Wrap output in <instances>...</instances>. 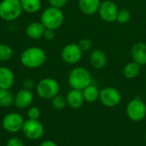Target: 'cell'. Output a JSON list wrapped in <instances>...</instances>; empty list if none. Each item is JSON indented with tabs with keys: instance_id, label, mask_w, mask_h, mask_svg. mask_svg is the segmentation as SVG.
<instances>
[{
	"instance_id": "6da1fadb",
	"label": "cell",
	"mask_w": 146,
	"mask_h": 146,
	"mask_svg": "<svg viewBox=\"0 0 146 146\" xmlns=\"http://www.w3.org/2000/svg\"><path fill=\"white\" fill-rule=\"evenodd\" d=\"M47 55L45 51L38 46H30L25 49L20 56L21 65L28 69H36L45 63Z\"/></svg>"
},
{
	"instance_id": "7a4b0ae2",
	"label": "cell",
	"mask_w": 146,
	"mask_h": 146,
	"mask_svg": "<svg viewBox=\"0 0 146 146\" xmlns=\"http://www.w3.org/2000/svg\"><path fill=\"white\" fill-rule=\"evenodd\" d=\"M64 21V14L62 9L56 7H47L43 10L40 16V22L45 29L57 30L62 27Z\"/></svg>"
},
{
	"instance_id": "3957f363",
	"label": "cell",
	"mask_w": 146,
	"mask_h": 146,
	"mask_svg": "<svg viewBox=\"0 0 146 146\" xmlns=\"http://www.w3.org/2000/svg\"><path fill=\"white\" fill-rule=\"evenodd\" d=\"M68 80L72 89L82 91L92 84V78L88 69L84 67L78 66L70 71Z\"/></svg>"
},
{
	"instance_id": "277c9868",
	"label": "cell",
	"mask_w": 146,
	"mask_h": 146,
	"mask_svg": "<svg viewBox=\"0 0 146 146\" xmlns=\"http://www.w3.org/2000/svg\"><path fill=\"white\" fill-rule=\"evenodd\" d=\"M37 95L42 99L51 100L60 92V85L53 78H44L40 80L35 87Z\"/></svg>"
},
{
	"instance_id": "5b68a950",
	"label": "cell",
	"mask_w": 146,
	"mask_h": 146,
	"mask_svg": "<svg viewBox=\"0 0 146 146\" xmlns=\"http://www.w3.org/2000/svg\"><path fill=\"white\" fill-rule=\"evenodd\" d=\"M23 10L20 0H2L0 2V19L10 22L17 20Z\"/></svg>"
},
{
	"instance_id": "8992f818",
	"label": "cell",
	"mask_w": 146,
	"mask_h": 146,
	"mask_svg": "<svg viewBox=\"0 0 146 146\" xmlns=\"http://www.w3.org/2000/svg\"><path fill=\"white\" fill-rule=\"evenodd\" d=\"M127 117L134 122L142 121L146 117V104L140 98L130 100L126 108Z\"/></svg>"
},
{
	"instance_id": "52a82bcc",
	"label": "cell",
	"mask_w": 146,
	"mask_h": 146,
	"mask_svg": "<svg viewBox=\"0 0 146 146\" xmlns=\"http://www.w3.org/2000/svg\"><path fill=\"white\" fill-rule=\"evenodd\" d=\"M21 132L27 139L38 140L44 136V127L38 120L27 119L24 121Z\"/></svg>"
},
{
	"instance_id": "ba28073f",
	"label": "cell",
	"mask_w": 146,
	"mask_h": 146,
	"mask_svg": "<svg viewBox=\"0 0 146 146\" xmlns=\"http://www.w3.org/2000/svg\"><path fill=\"white\" fill-rule=\"evenodd\" d=\"M24 118L19 113H9L2 120V127L9 133H16L21 131Z\"/></svg>"
},
{
	"instance_id": "9c48e42d",
	"label": "cell",
	"mask_w": 146,
	"mask_h": 146,
	"mask_svg": "<svg viewBox=\"0 0 146 146\" xmlns=\"http://www.w3.org/2000/svg\"><path fill=\"white\" fill-rule=\"evenodd\" d=\"M83 51L80 48L78 44L71 43L66 44L61 51L62 60L69 65H74L78 63L82 57Z\"/></svg>"
},
{
	"instance_id": "30bf717a",
	"label": "cell",
	"mask_w": 146,
	"mask_h": 146,
	"mask_svg": "<svg viewBox=\"0 0 146 146\" xmlns=\"http://www.w3.org/2000/svg\"><path fill=\"white\" fill-rule=\"evenodd\" d=\"M99 100L105 107L114 108L121 103V95L116 88L108 86L100 90Z\"/></svg>"
},
{
	"instance_id": "8fae6325",
	"label": "cell",
	"mask_w": 146,
	"mask_h": 146,
	"mask_svg": "<svg viewBox=\"0 0 146 146\" xmlns=\"http://www.w3.org/2000/svg\"><path fill=\"white\" fill-rule=\"evenodd\" d=\"M119 9L117 4L112 0H105L101 3L98 15L100 18L105 22H114L116 21V17Z\"/></svg>"
},
{
	"instance_id": "7c38bea8",
	"label": "cell",
	"mask_w": 146,
	"mask_h": 146,
	"mask_svg": "<svg viewBox=\"0 0 146 146\" xmlns=\"http://www.w3.org/2000/svg\"><path fill=\"white\" fill-rule=\"evenodd\" d=\"M33 102V94L32 91L27 89L19 90L15 95V104L19 110H26L32 106Z\"/></svg>"
},
{
	"instance_id": "4fadbf2b",
	"label": "cell",
	"mask_w": 146,
	"mask_h": 146,
	"mask_svg": "<svg viewBox=\"0 0 146 146\" xmlns=\"http://www.w3.org/2000/svg\"><path fill=\"white\" fill-rule=\"evenodd\" d=\"M131 56L133 61L140 66L146 65V43H135L131 48Z\"/></svg>"
},
{
	"instance_id": "5bb4252c",
	"label": "cell",
	"mask_w": 146,
	"mask_h": 146,
	"mask_svg": "<svg viewBox=\"0 0 146 146\" xmlns=\"http://www.w3.org/2000/svg\"><path fill=\"white\" fill-rule=\"evenodd\" d=\"M66 99H67L68 106L73 110L80 109L83 106L84 103L86 102L82 91L76 90V89L70 90L66 96Z\"/></svg>"
},
{
	"instance_id": "9a60e30c",
	"label": "cell",
	"mask_w": 146,
	"mask_h": 146,
	"mask_svg": "<svg viewBox=\"0 0 146 146\" xmlns=\"http://www.w3.org/2000/svg\"><path fill=\"white\" fill-rule=\"evenodd\" d=\"M13 71L5 66H0V89H10L15 84Z\"/></svg>"
},
{
	"instance_id": "2e32d148",
	"label": "cell",
	"mask_w": 146,
	"mask_h": 146,
	"mask_svg": "<svg viewBox=\"0 0 146 146\" xmlns=\"http://www.w3.org/2000/svg\"><path fill=\"white\" fill-rule=\"evenodd\" d=\"M45 27L39 21H32L30 22L25 29L26 35L31 39H39L43 38Z\"/></svg>"
},
{
	"instance_id": "e0dca14e",
	"label": "cell",
	"mask_w": 146,
	"mask_h": 146,
	"mask_svg": "<svg viewBox=\"0 0 146 146\" xmlns=\"http://www.w3.org/2000/svg\"><path fill=\"white\" fill-rule=\"evenodd\" d=\"M108 62L105 52L100 49L93 50L90 55V63L95 69H103Z\"/></svg>"
},
{
	"instance_id": "ac0fdd59",
	"label": "cell",
	"mask_w": 146,
	"mask_h": 146,
	"mask_svg": "<svg viewBox=\"0 0 146 146\" xmlns=\"http://www.w3.org/2000/svg\"><path fill=\"white\" fill-rule=\"evenodd\" d=\"M101 3V0H79L78 5L83 14L93 15L98 12Z\"/></svg>"
},
{
	"instance_id": "d6986e66",
	"label": "cell",
	"mask_w": 146,
	"mask_h": 146,
	"mask_svg": "<svg viewBox=\"0 0 146 146\" xmlns=\"http://www.w3.org/2000/svg\"><path fill=\"white\" fill-rule=\"evenodd\" d=\"M22 10L27 14H35L38 12L42 6L41 0H20Z\"/></svg>"
},
{
	"instance_id": "ffe728a7",
	"label": "cell",
	"mask_w": 146,
	"mask_h": 146,
	"mask_svg": "<svg viewBox=\"0 0 146 146\" xmlns=\"http://www.w3.org/2000/svg\"><path fill=\"white\" fill-rule=\"evenodd\" d=\"M82 93L85 98V101L87 103H95L99 99V94H100V90L98 88L91 84L88 86H86L85 89L82 90Z\"/></svg>"
},
{
	"instance_id": "44dd1931",
	"label": "cell",
	"mask_w": 146,
	"mask_h": 146,
	"mask_svg": "<svg viewBox=\"0 0 146 146\" xmlns=\"http://www.w3.org/2000/svg\"><path fill=\"white\" fill-rule=\"evenodd\" d=\"M15 104V95L10 89H0V107L9 108Z\"/></svg>"
},
{
	"instance_id": "7402d4cb",
	"label": "cell",
	"mask_w": 146,
	"mask_h": 146,
	"mask_svg": "<svg viewBox=\"0 0 146 146\" xmlns=\"http://www.w3.org/2000/svg\"><path fill=\"white\" fill-rule=\"evenodd\" d=\"M140 65L135 62H130L127 63L123 68V75L127 79H134L140 73Z\"/></svg>"
},
{
	"instance_id": "603a6c76",
	"label": "cell",
	"mask_w": 146,
	"mask_h": 146,
	"mask_svg": "<svg viewBox=\"0 0 146 146\" xmlns=\"http://www.w3.org/2000/svg\"><path fill=\"white\" fill-rule=\"evenodd\" d=\"M13 49L7 44L0 43V62H7L13 57Z\"/></svg>"
},
{
	"instance_id": "cb8c5ba5",
	"label": "cell",
	"mask_w": 146,
	"mask_h": 146,
	"mask_svg": "<svg viewBox=\"0 0 146 146\" xmlns=\"http://www.w3.org/2000/svg\"><path fill=\"white\" fill-rule=\"evenodd\" d=\"M51 105H52L53 109H55L56 110H62L65 109L68 106L66 97H64L61 94L56 95V97H54L51 99Z\"/></svg>"
},
{
	"instance_id": "d4e9b609",
	"label": "cell",
	"mask_w": 146,
	"mask_h": 146,
	"mask_svg": "<svg viewBox=\"0 0 146 146\" xmlns=\"http://www.w3.org/2000/svg\"><path fill=\"white\" fill-rule=\"evenodd\" d=\"M131 17H132V15L128 9H119L118 11L116 21L119 22L120 24H127L130 21Z\"/></svg>"
},
{
	"instance_id": "484cf974",
	"label": "cell",
	"mask_w": 146,
	"mask_h": 146,
	"mask_svg": "<svg viewBox=\"0 0 146 146\" xmlns=\"http://www.w3.org/2000/svg\"><path fill=\"white\" fill-rule=\"evenodd\" d=\"M41 116L40 110L36 106H31L27 109V117L30 120H38Z\"/></svg>"
},
{
	"instance_id": "4316f807",
	"label": "cell",
	"mask_w": 146,
	"mask_h": 146,
	"mask_svg": "<svg viewBox=\"0 0 146 146\" xmlns=\"http://www.w3.org/2000/svg\"><path fill=\"white\" fill-rule=\"evenodd\" d=\"M80 48L81 49L82 51H87V50H90L93 45V43H92V40L91 38H84L80 40V42L78 43Z\"/></svg>"
},
{
	"instance_id": "83f0119b",
	"label": "cell",
	"mask_w": 146,
	"mask_h": 146,
	"mask_svg": "<svg viewBox=\"0 0 146 146\" xmlns=\"http://www.w3.org/2000/svg\"><path fill=\"white\" fill-rule=\"evenodd\" d=\"M36 83L34 81L33 79L32 78H26L24 79V80L22 81V86L24 89H27V90H29V91H32L33 89H34L36 87Z\"/></svg>"
},
{
	"instance_id": "f1b7e54d",
	"label": "cell",
	"mask_w": 146,
	"mask_h": 146,
	"mask_svg": "<svg viewBox=\"0 0 146 146\" xmlns=\"http://www.w3.org/2000/svg\"><path fill=\"white\" fill-rule=\"evenodd\" d=\"M6 146H25V145L20 138L12 137L7 141Z\"/></svg>"
},
{
	"instance_id": "f546056e",
	"label": "cell",
	"mask_w": 146,
	"mask_h": 146,
	"mask_svg": "<svg viewBox=\"0 0 146 146\" xmlns=\"http://www.w3.org/2000/svg\"><path fill=\"white\" fill-rule=\"evenodd\" d=\"M68 1V0H48V2L50 3V6L56 7V8H58V9L63 8L67 4Z\"/></svg>"
},
{
	"instance_id": "4dcf8cb0",
	"label": "cell",
	"mask_w": 146,
	"mask_h": 146,
	"mask_svg": "<svg viewBox=\"0 0 146 146\" xmlns=\"http://www.w3.org/2000/svg\"><path fill=\"white\" fill-rule=\"evenodd\" d=\"M56 37V33H55V30H51V29H45L44 33V36L43 38L45 39V40H48V41H51L55 38Z\"/></svg>"
},
{
	"instance_id": "1f68e13d",
	"label": "cell",
	"mask_w": 146,
	"mask_h": 146,
	"mask_svg": "<svg viewBox=\"0 0 146 146\" xmlns=\"http://www.w3.org/2000/svg\"><path fill=\"white\" fill-rule=\"evenodd\" d=\"M38 146H57V145L52 140H44Z\"/></svg>"
}]
</instances>
